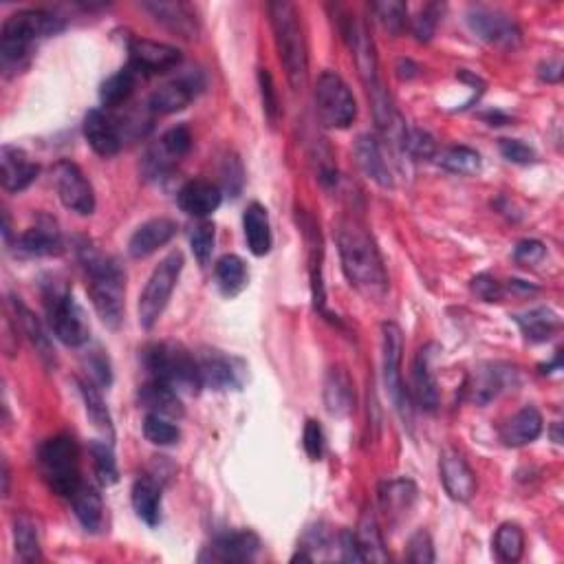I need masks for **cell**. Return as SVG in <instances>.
Segmentation results:
<instances>
[{"label":"cell","mask_w":564,"mask_h":564,"mask_svg":"<svg viewBox=\"0 0 564 564\" xmlns=\"http://www.w3.org/2000/svg\"><path fill=\"white\" fill-rule=\"evenodd\" d=\"M338 252L346 280L368 300H379L388 291V274L382 254L366 232V227L355 219H344L338 227Z\"/></svg>","instance_id":"obj_1"},{"label":"cell","mask_w":564,"mask_h":564,"mask_svg":"<svg viewBox=\"0 0 564 564\" xmlns=\"http://www.w3.org/2000/svg\"><path fill=\"white\" fill-rule=\"evenodd\" d=\"M78 258L89 278V291L97 316L108 329H117L124 318L126 274L115 258L100 252L91 241H78Z\"/></svg>","instance_id":"obj_2"},{"label":"cell","mask_w":564,"mask_h":564,"mask_svg":"<svg viewBox=\"0 0 564 564\" xmlns=\"http://www.w3.org/2000/svg\"><path fill=\"white\" fill-rule=\"evenodd\" d=\"M64 31V20L45 9H23L9 16L0 34V64L5 75L23 71L36 42L58 36Z\"/></svg>","instance_id":"obj_3"},{"label":"cell","mask_w":564,"mask_h":564,"mask_svg":"<svg viewBox=\"0 0 564 564\" xmlns=\"http://www.w3.org/2000/svg\"><path fill=\"white\" fill-rule=\"evenodd\" d=\"M269 20L291 89L305 91L309 82V47L296 5L285 0L269 3Z\"/></svg>","instance_id":"obj_4"},{"label":"cell","mask_w":564,"mask_h":564,"mask_svg":"<svg viewBox=\"0 0 564 564\" xmlns=\"http://www.w3.org/2000/svg\"><path fill=\"white\" fill-rule=\"evenodd\" d=\"M144 366L150 379L172 386L177 393H199V388H203L197 355L179 344H150L144 349Z\"/></svg>","instance_id":"obj_5"},{"label":"cell","mask_w":564,"mask_h":564,"mask_svg":"<svg viewBox=\"0 0 564 564\" xmlns=\"http://www.w3.org/2000/svg\"><path fill=\"white\" fill-rule=\"evenodd\" d=\"M42 298H45L49 327L62 344L71 346V349H80V346L89 342V320H86L82 307L75 302L73 294L62 282L56 278L45 282L42 285Z\"/></svg>","instance_id":"obj_6"},{"label":"cell","mask_w":564,"mask_h":564,"mask_svg":"<svg viewBox=\"0 0 564 564\" xmlns=\"http://www.w3.org/2000/svg\"><path fill=\"white\" fill-rule=\"evenodd\" d=\"M38 465L42 479L47 481L53 494L71 498V494L82 483L80 448L69 435H58L42 443L38 450Z\"/></svg>","instance_id":"obj_7"},{"label":"cell","mask_w":564,"mask_h":564,"mask_svg":"<svg viewBox=\"0 0 564 564\" xmlns=\"http://www.w3.org/2000/svg\"><path fill=\"white\" fill-rule=\"evenodd\" d=\"M181 271H183V254L177 249V252H170L164 260H161L153 274H150L146 287L139 296L141 329L150 331L159 322V318L164 316L172 291H175L177 282L181 278Z\"/></svg>","instance_id":"obj_8"},{"label":"cell","mask_w":564,"mask_h":564,"mask_svg":"<svg viewBox=\"0 0 564 564\" xmlns=\"http://www.w3.org/2000/svg\"><path fill=\"white\" fill-rule=\"evenodd\" d=\"M313 102H316V111L320 122L329 128H349L357 117V102L355 95L349 89L338 73L324 71L316 89H313Z\"/></svg>","instance_id":"obj_9"},{"label":"cell","mask_w":564,"mask_h":564,"mask_svg":"<svg viewBox=\"0 0 564 564\" xmlns=\"http://www.w3.org/2000/svg\"><path fill=\"white\" fill-rule=\"evenodd\" d=\"M382 353H384V384L388 397L393 399L401 417H410L408 393L401 379V355H404V335L395 322H384L382 327Z\"/></svg>","instance_id":"obj_10"},{"label":"cell","mask_w":564,"mask_h":564,"mask_svg":"<svg viewBox=\"0 0 564 564\" xmlns=\"http://www.w3.org/2000/svg\"><path fill=\"white\" fill-rule=\"evenodd\" d=\"M468 25L487 45L501 49H516L520 45V36H523L516 20L501 9L474 7L468 14Z\"/></svg>","instance_id":"obj_11"},{"label":"cell","mask_w":564,"mask_h":564,"mask_svg":"<svg viewBox=\"0 0 564 564\" xmlns=\"http://www.w3.org/2000/svg\"><path fill=\"white\" fill-rule=\"evenodd\" d=\"M53 179H56V190L64 208L80 216H91L95 212L93 186L78 166L71 161H60L56 172H53Z\"/></svg>","instance_id":"obj_12"},{"label":"cell","mask_w":564,"mask_h":564,"mask_svg":"<svg viewBox=\"0 0 564 564\" xmlns=\"http://www.w3.org/2000/svg\"><path fill=\"white\" fill-rule=\"evenodd\" d=\"M203 89V75L199 71H186L172 82L159 86V89L150 95V111L159 115H172L179 113L183 108H188L190 102L197 97Z\"/></svg>","instance_id":"obj_13"},{"label":"cell","mask_w":564,"mask_h":564,"mask_svg":"<svg viewBox=\"0 0 564 564\" xmlns=\"http://www.w3.org/2000/svg\"><path fill=\"white\" fill-rule=\"evenodd\" d=\"M199 364V377L201 386L210 390H230V388H241L243 386V364L227 357L221 351L208 349L197 355Z\"/></svg>","instance_id":"obj_14"},{"label":"cell","mask_w":564,"mask_h":564,"mask_svg":"<svg viewBox=\"0 0 564 564\" xmlns=\"http://www.w3.org/2000/svg\"><path fill=\"white\" fill-rule=\"evenodd\" d=\"M130 51V67H133L139 75H155V73H166L175 69L181 62V51L166 42H155V40H144V38H133L128 45Z\"/></svg>","instance_id":"obj_15"},{"label":"cell","mask_w":564,"mask_h":564,"mask_svg":"<svg viewBox=\"0 0 564 564\" xmlns=\"http://www.w3.org/2000/svg\"><path fill=\"white\" fill-rule=\"evenodd\" d=\"M441 353L439 344H426L417 353L415 364H412V399L417 401V406L426 412H435L439 406V388L435 371H432V364H435V357Z\"/></svg>","instance_id":"obj_16"},{"label":"cell","mask_w":564,"mask_h":564,"mask_svg":"<svg viewBox=\"0 0 564 564\" xmlns=\"http://www.w3.org/2000/svg\"><path fill=\"white\" fill-rule=\"evenodd\" d=\"M260 551V538L249 529H234L223 531V534L212 540L208 547V556H201V560L214 562H249L254 560Z\"/></svg>","instance_id":"obj_17"},{"label":"cell","mask_w":564,"mask_h":564,"mask_svg":"<svg viewBox=\"0 0 564 564\" xmlns=\"http://www.w3.org/2000/svg\"><path fill=\"white\" fill-rule=\"evenodd\" d=\"M146 12L153 16L159 25H164L172 34H177L186 40L197 38L199 23L194 9L179 0H150L141 5Z\"/></svg>","instance_id":"obj_18"},{"label":"cell","mask_w":564,"mask_h":564,"mask_svg":"<svg viewBox=\"0 0 564 564\" xmlns=\"http://www.w3.org/2000/svg\"><path fill=\"white\" fill-rule=\"evenodd\" d=\"M441 481L446 487L448 496L457 503H470L476 494V479L470 465L465 463L459 452L446 450L441 454Z\"/></svg>","instance_id":"obj_19"},{"label":"cell","mask_w":564,"mask_h":564,"mask_svg":"<svg viewBox=\"0 0 564 564\" xmlns=\"http://www.w3.org/2000/svg\"><path fill=\"white\" fill-rule=\"evenodd\" d=\"M84 137L89 141V146L95 150L100 157H113L122 150V130H119L117 122L106 115L100 108L86 113L84 117Z\"/></svg>","instance_id":"obj_20"},{"label":"cell","mask_w":564,"mask_h":564,"mask_svg":"<svg viewBox=\"0 0 564 564\" xmlns=\"http://www.w3.org/2000/svg\"><path fill=\"white\" fill-rule=\"evenodd\" d=\"M353 155L357 161V168L364 172L366 179L377 183L379 188H393V172H390L388 161L384 157L382 144L375 135H360L353 146Z\"/></svg>","instance_id":"obj_21"},{"label":"cell","mask_w":564,"mask_h":564,"mask_svg":"<svg viewBox=\"0 0 564 564\" xmlns=\"http://www.w3.org/2000/svg\"><path fill=\"white\" fill-rule=\"evenodd\" d=\"M177 234V223L166 216H159V219H150L146 223H141L135 234L130 236L128 241V254L130 258H148L153 256L157 249L168 245L172 238Z\"/></svg>","instance_id":"obj_22"},{"label":"cell","mask_w":564,"mask_h":564,"mask_svg":"<svg viewBox=\"0 0 564 564\" xmlns=\"http://www.w3.org/2000/svg\"><path fill=\"white\" fill-rule=\"evenodd\" d=\"M0 166H3V188L7 192H23L38 179L40 166L27 157L18 146L0 148Z\"/></svg>","instance_id":"obj_23"},{"label":"cell","mask_w":564,"mask_h":564,"mask_svg":"<svg viewBox=\"0 0 564 564\" xmlns=\"http://www.w3.org/2000/svg\"><path fill=\"white\" fill-rule=\"evenodd\" d=\"M221 201L223 192L219 190V186H214V183L205 179L188 181L177 194L179 208L190 216H197V219H205V216L214 214L219 210Z\"/></svg>","instance_id":"obj_24"},{"label":"cell","mask_w":564,"mask_h":564,"mask_svg":"<svg viewBox=\"0 0 564 564\" xmlns=\"http://www.w3.org/2000/svg\"><path fill=\"white\" fill-rule=\"evenodd\" d=\"M516 382V371L503 364H485L479 371L474 373L472 382V399L479 406L490 404L492 399H496L503 390L509 388V384L514 386Z\"/></svg>","instance_id":"obj_25"},{"label":"cell","mask_w":564,"mask_h":564,"mask_svg":"<svg viewBox=\"0 0 564 564\" xmlns=\"http://www.w3.org/2000/svg\"><path fill=\"white\" fill-rule=\"evenodd\" d=\"M18 249L27 256L45 258V256H60L64 252V243L56 223L42 219V223H36L34 227H29L25 234H20Z\"/></svg>","instance_id":"obj_26"},{"label":"cell","mask_w":564,"mask_h":564,"mask_svg":"<svg viewBox=\"0 0 564 564\" xmlns=\"http://www.w3.org/2000/svg\"><path fill=\"white\" fill-rule=\"evenodd\" d=\"M12 311H14V318H16V327H20L27 335V340L34 346L36 353L40 355V360L45 362L47 366L56 364V349H53V344L49 340L47 331L42 329L40 320L31 313L29 307H25V302L20 298H12Z\"/></svg>","instance_id":"obj_27"},{"label":"cell","mask_w":564,"mask_h":564,"mask_svg":"<svg viewBox=\"0 0 564 564\" xmlns=\"http://www.w3.org/2000/svg\"><path fill=\"white\" fill-rule=\"evenodd\" d=\"M139 401L141 406L148 412H153V415L168 419L183 417V404L177 390L164 382H157V379H148V382L139 388Z\"/></svg>","instance_id":"obj_28"},{"label":"cell","mask_w":564,"mask_h":564,"mask_svg":"<svg viewBox=\"0 0 564 564\" xmlns=\"http://www.w3.org/2000/svg\"><path fill=\"white\" fill-rule=\"evenodd\" d=\"M542 428H545V421H542L540 412L534 406H527L518 410L516 415L505 423L501 430V439L509 448H523L527 443H534L542 435Z\"/></svg>","instance_id":"obj_29"},{"label":"cell","mask_w":564,"mask_h":564,"mask_svg":"<svg viewBox=\"0 0 564 564\" xmlns=\"http://www.w3.org/2000/svg\"><path fill=\"white\" fill-rule=\"evenodd\" d=\"M324 406L333 417H346L355 408V390L349 373L335 366L324 379Z\"/></svg>","instance_id":"obj_30"},{"label":"cell","mask_w":564,"mask_h":564,"mask_svg":"<svg viewBox=\"0 0 564 564\" xmlns=\"http://www.w3.org/2000/svg\"><path fill=\"white\" fill-rule=\"evenodd\" d=\"M73 514L80 520V525L91 531V534H100L104 529V501L102 494L95 490L89 483H80L78 490L71 494Z\"/></svg>","instance_id":"obj_31"},{"label":"cell","mask_w":564,"mask_h":564,"mask_svg":"<svg viewBox=\"0 0 564 564\" xmlns=\"http://www.w3.org/2000/svg\"><path fill=\"white\" fill-rule=\"evenodd\" d=\"M379 501H382V509L386 512L388 520L397 525L401 518H406L408 512L417 503V485L410 479H397L388 481L379 490Z\"/></svg>","instance_id":"obj_32"},{"label":"cell","mask_w":564,"mask_h":564,"mask_svg":"<svg viewBox=\"0 0 564 564\" xmlns=\"http://www.w3.org/2000/svg\"><path fill=\"white\" fill-rule=\"evenodd\" d=\"M243 227L247 247L254 256H267L271 249V225L269 214L260 203H249L243 214Z\"/></svg>","instance_id":"obj_33"},{"label":"cell","mask_w":564,"mask_h":564,"mask_svg":"<svg viewBox=\"0 0 564 564\" xmlns=\"http://www.w3.org/2000/svg\"><path fill=\"white\" fill-rule=\"evenodd\" d=\"M302 232H305V241L309 245V271H311V287H313V302L316 309H324V285H322V238L316 227V221L309 214L302 212L300 221Z\"/></svg>","instance_id":"obj_34"},{"label":"cell","mask_w":564,"mask_h":564,"mask_svg":"<svg viewBox=\"0 0 564 564\" xmlns=\"http://www.w3.org/2000/svg\"><path fill=\"white\" fill-rule=\"evenodd\" d=\"M133 507L148 527H157L161 523V485L150 476H139L133 485Z\"/></svg>","instance_id":"obj_35"},{"label":"cell","mask_w":564,"mask_h":564,"mask_svg":"<svg viewBox=\"0 0 564 564\" xmlns=\"http://www.w3.org/2000/svg\"><path fill=\"white\" fill-rule=\"evenodd\" d=\"M514 320L520 327V331H523L525 340L536 342V344L551 340L560 329L558 313H553L547 307H540V309L527 311V313H518V316H514Z\"/></svg>","instance_id":"obj_36"},{"label":"cell","mask_w":564,"mask_h":564,"mask_svg":"<svg viewBox=\"0 0 564 564\" xmlns=\"http://www.w3.org/2000/svg\"><path fill=\"white\" fill-rule=\"evenodd\" d=\"M357 547H360L364 562H388V551L384 547L382 529L373 512H364L360 518V525L355 531Z\"/></svg>","instance_id":"obj_37"},{"label":"cell","mask_w":564,"mask_h":564,"mask_svg":"<svg viewBox=\"0 0 564 564\" xmlns=\"http://www.w3.org/2000/svg\"><path fill=\"white\" fill-rule=\"evenodd\" d=\"M214 278H216V285H219L221 289V294L227 298H234L247 287L249 271H247V265L243 263V258L227 254L219 260V263H216Z\"/></svg>","instance_id":"obj_38"},{"label":"cell","mask_w":564,"mask_h":564,"mask_svg":"<svg viewBox=\"0 0 564 564\" xmlns=\"http://www.w3.org/2000/svg\"><path fill=\"white\" fill-rule=\"evenodd\" d=\"M137 82H139V73L130 67L119 69L115 75H111L100 89V100L104 106H122L130 100V95L135 93L137 89Z\"/></svg>","instance_id":"obj_39"},{"label":"cell","mask_w":564,"mask_h":564,"mask_svg":"<svg viewBox=\"0 0 564 564\" xmlns=\"http://www.w3.org/2000/svg\"><path fill=\"white\" fill-rule=\"evenodd\" d=\"M14 545L23 562H38L42 558L38 525L31 516L20 514L14 518Z\"/></svg>","instance_id":"obj_40"},{"label":"cell","mask_w":564,"mask_h":564,"mask_svg":"<svg viewBox=\"0 0 564 564\" xmlns=\"http://www.w3.org/2000/svg\"><path fill=\"white\" fill-rule=\"evenodd\" d=\"M494 551L501 562H509L514 564L525 553V534L523 529L514 523H505L498 527L496 536H494Z\"/></svg>","instance_id":"obj_41"},{"label":"cell","mask_w":564,"mask_h":564,"mask_svg":"<svg viewBox=\"0 0 564 564\" xmlns=\"http://www.w3.org/2000/svg\"><path fill=\"white\" fill-rule=\"evenodd\" d=\"M439 166L454 172V175L472 177V175H479L483 164H481V155L476 153L474 148L452 146V148L446 150V153H441Z\"/></svg>","instance_id":"obj_42"},{"label":"cell","mask_w":564,"mask_h":564,"mask_svg":"<svg viewBox=\"0 0 564 564\" xmlns=\"http://www.w3.org/2000/svg\"><path fill=\"white\" fill-rule=\"evenodd\" d=\"M80 393H82L84 406H86V415H89V419L95 423L97 428L106 432V435L113 439V419L102 399L100 386H95L91 379L89 382H80Z\"/></svg>","instance_id":"obj_43"},{"label":"cell","mask_w":564,"mask_h":564,"mask_svg":"<svg viewBox=\"0 0 564 564\" xmlns=\"http://www.w3.org/2000/svg\"><path fill=\"white\" fill-rule=\"evenodd\" d=\"M375 18L379 20L390 36H399L406 29L408 23V7L406 3L399 0H384V3H373L371 5Z\"/></svg>","instance_id":"obj_44"},{"label":"cell","mask_w":564,"mask_h":564,"mask_svg":"<svg viewBox=\"0 0 564 564\" xmlns=\"http://www.w3.org/2000/svg\"><path fill=\"white\" fill-rule=\"evenodd\" d=\"M89 452L93 459V470H95L97 481H100L102 485H115L119 481V470H117V461H115V454L111 446L102 441H91Z\"/></svg>","instance_id":"obj_45"},{"label":"cell","mask_w":564,"mask_h":564,"mask_svg":"<svg viewBox=\"0 0 564 564\" xmlns=\"http://www.w3.org/2000/svg\"><path fill=\"white\" fill-rule=\"evenodd\" d=\"M144 437L150 443H155V446L166 448V446H175V443L181 439V432L175 423H172V419L148 412L144 419Z\"/></svg>","instance_id":"obj_46"},{"label":"cell","mask_w":564,"mask_h":564,"mask_svg":"<svg viewBox=\"0 0 564 564\" xmlns=\"http://www.w3.org/2000/svg\"><path fill=\"white\" fill-rule=\"evenodd\" d=\"M214 243H216V230L210 221H201L197 227H194L190 234V247H192L194 258L199 260L201 267L210 263Z\"/></svg>","instance_id":"obj_47"},{"label":"cell","mask_w":564,"mask_h":564,"mask_svg":"<svg viewBox=\"0 0 564 564\" xmlns=\"http://www.w3.org/2000/svg\"><path fill=\"white\" fill-rule=\"evenodd\" d=\"M258 89H260V100H263L265 117L269 119L271 126H276L282 108H280V97H278L276 82H274V78H271V73L267 69H258Z\"/></svg>","instance_id":"obj_48"},{"label":"cell","mask_w":564,"mask_h":564,"mask_svg":"<svg viewBox=\"0 0 564 564\" xmlns=\"http://www.w3.org/2000/svg\"><path fill=\"white\" fill-rule=\"evenodd\" d=\"M443 14V5H426L417 14V18H412V34L419 42H430L435 31L439 27V20Z\"/></svg>","instance_id":"obj_49"},{"label":"cell","mask_w":564,"mask_h":564,"mask_svg":"<svg viewBox=\"0 0 564 564\" xmlns=\"http://www.w3.org/2000/svg\"><path fill=\"white\" fill-rule=\"evenodd\" d=\"M401 146H404L406 153H410L417 159L435 157V150H437L435 139H432L426 130H419V128H406V135H404V141H401Z\"/></svg>","instance_id":"obj_50"},{"label":"cell","mask_w":564,"mask_h":564,"mask_svg":"<svg viewBox=\"0 0 564 564\" xmlns=\"http://www.w3.org/2000/svg\"><path fill=\"white\" fill-rule=\"evenodd\" d=\"M408 562L415 564H430L435 562V547L426 529H419L408 540Z\"/></svg>","instance_id":"obj_51"},{"label":"cell","mask_w":564,"mask_h":564,"mask_svg":"<svg viewBox=\"0 0 564 564\" xmlns=\"http://www.w3.org/2000/svg\"><path fill=\"white\" fill-rule=\"evenodd\" d=\"M86 368H89V377L95 386L100 388H108L113 382V373H111V362L102 351H93L86 357Z\"/></svg>","instance_id":"obj_52"},{"label":"cell","mask_w":564,"mask_h":564,"mask_svg":"<svg viewBox=\"0 0 564 564\" xmlns=\"http://www.w3.org/2000/svg\"><path fill=\"white\" fill-rule=\"evenodd\" d=\"M498 148H501V155L507 161H512V164L529 166V164H534V161H536V150L531 148V146H527L525 141H520V139H501V144H498Z\"/></svg>","instance_id":"obj_53"},{"label":"cell","mask_w":564,"mask_h":564,"mask_svg":"<svg viewBox=\"0 0 564 564\" xmlns=\"http://www.w3.org/2000/svg\"><path fill=\"white\" fill-rule=\"evenodd\" d=\"M245 186V170L238 157H227L223 161V188L230 197H238Z\"/></svg>","instance_id":"obj_54"},{"label":"cell","mask_w":564,"mask_h":564,"mask_svg":"<svg viewBox=\"0 0 564 564\" xmlns=\"http://www.w3.org/2000/svg\"><path fill=\"white\" fill-rule=\"evenodd\" d=\"M545 256H547V247L540 241H534V238H529V241H520L514 249V260L525 267L540 265L542 260H545Z\"/></svg>","instance_id":"obj_55"},{"label":"cell","mask_w":564,"mask_h":564,"mask_svg":"<svg viewBox=\"0 0 564 564\" xmlns=\"http://www.w3.org/2000/svg\"><path fill=\"white\" fill-rule=\"evenodd\" d=\"M472 291L476 296L485 302H501L503 296L507 294L505 287L498 282L496 278H492L490 274H481L472 280Z\"/></svg>","instance_id":"obj_56"},{"label":"cell","mask_w":564,"mask_h":564,"mask_svg":"<svg viewBox=\"0 0 564 564\" xmlns=\"http://www.w3.org/2000/svg\"><path fill=\"white\" fill-rule=\"evenodd\" d=\"M302 439H305L302 443H305V450L309 454V459L311 461H320L322 454H324V432L320 428V423L309 419Z\"/></svg>","instance_id":"obj_57"},{"label":"cell","mask_w":564,"mask_h":564,"mask_svg":"<svg viewBox=\"0 0 564 564\" xmlns=\"http://www.w3.org/2000/svg\"><path fill=\"white\" fill-rule=\"evenodd\" d=\"M338 545H340V560H344V562H364L353 531H342L340 538H338Z\"/></svg>","instance_id":"obj_58"},{"label":"cell","mask_w":564,"mask_h":564,"mask_svg":"<svg viewBox=\"0 0 564 564\" xmlns=\"http://www.w3.org/2000/svg\"><path fill=\"white\" fill-rule=\"evenodd\" d=\"M562 62L560 60H547L545 64H540V80H545L549 84H556L562 80Z\"/></svg>","instance_id":"obj_59"},{"label":"cell","mask_w":564,"mask_h":564,"mask_svg":"<svg viewBox=\"0 0 564 564\" xmlns=\"http://www.w3.org/2000/svg\"><path fill=\"white\" fill-rule=\"evenodd\" d=\"M483 119L485 122H490V126H505L509 119L505 117V115H501V113H490V115H483Z\"/></svg>","instance_id":"obj_60"},{"label":"cell","mask_w":564,"mask_h":564,"mask_svg":"<svg viewBox=\"0 0 564 564\" xmlns=\"http://www.w3.org/2000/svg\"><path fill=\"white\" fill-rule=\"evenodd\" d=\"M9 494V465L3 461V496Z\"/></svg>","instance_id":"obj_61"}]
</instances>
